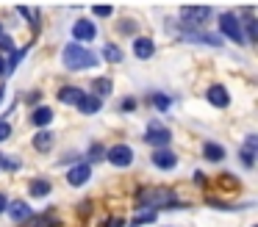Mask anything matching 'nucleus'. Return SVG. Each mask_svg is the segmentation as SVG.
I'll list each match as a JSON object with an SVG mask.
<instances>
[{
	"label": "nucleus",
	"instance_id": "obj_3",
	"mask_svg": "<svg viewBox=\"0 0 258 227\" xmlns=\"http://www.w3.org/2000/svg\"><path fill=\"white\" fill-rule=\"evenodd\" d=\"M169 138H172V133H169L167 127H161V125H150L147 133H145V141L150 144V147H156V149H164V144H169Z\"/></svg>",
	"mask_w": 258,
	"mask_h": 227
},
{
	"label": "nucleus",
	"instance_id": "obj_22",
	"mask_svg": "<svg viewBox=\"0 0 258 227\" xmlns=\"http://www.w3.org/2000/svg\"><path fill=\"white\" fill-rule=\"evenodd\" d=\"M153 219H156V210H147V213H139V216H136V219L131 221V224L139 227V224H145V221H153Z\"/></svg>",
	"mask_w": 258,
	"mask_h": 227
},
{
	"label": "nucleus",
	"instance_id": "obj_28",
	"mask_svg": "<svg viewBox=\"0 0 258 227\" xmlns=\"http://www.w3.org/2000/svg\"><path fill=\"white\" fill-rule=\"evenodd\" d=\"M134 105H136V100H122V103H119V108H122V111H131V108H134Z\"/></svg>",
	"mask_w": 258,
	"mask_h": 227
},
{
	"label": "nucleus",
	"instance_id": "obj_17",
	"mask_svg": "<svg viewBox=\"0 0 258 227\" xmlns=\"http://www.w3.org/2000/svg\"><path fill=\"white\" fill-rule=\"evenodd\" d=\"M203 155H206L208 161H222V158H225V147H222V144L208 141L206 147H203Z\"/></svg>",
	"mask_w": 258,
	"mask_h": 227
},
{
	"label": "nucleus",
	"instance_id": "obj_6",
	"mask_svg": "<svg viewBox=\"0 0 258 227\" xmlns=\"http://www.w3.org/2000/svg\"><path fill=\"white\" fill-rule=\"evenodd\" d=\"M180 17H183V20H191L189 25H203V22L211 17V9H206V6H203V9H189V6H186V9H180Z\"/></svg>",
	"mask_w": 258,
	"mask_h": 227
},
{
	"label": "nucleus",
	"instance_id": "obj_25",
	"mask_svg": "<svg viewBox=\"0 0 258 227\" xmlns=\"http://www.w3.org/2000/svg\"><path fill=\"white\" fill-rule=\"evenodd\" d=\"M111 11H114L111 6H95V14H97V17H108Z\"/></svg>",
	"mask_w": 258,
	"mask_h": 227
},
{
	"label": "nucleus",
	"instance_id": "obj_29",
	"mask_svg": "<svg viewBox=\"0 0 258 227\" xmlns=\"http://www.w3.org/2000/svg\"><path fill=\"white\" fill-rule=\"evenodd\" d=\"M6 205H9V202H6V197H3V194H0V213H3V210H6Z\"/></svg>",
	"mask_w": 258,
	"mask_h": 227
},
{
	"label": "nucleus",
	"instance_id": "obj_5",
	"mask_svg": "<svg viewBox=\"0 0 258 227\" xmlns=\"http://www.w3.org/2000/svg\"><path fill=\"white\" fill-rule=\"evenodd\" d=\"M153 164H156L158 169H175V166H178V155H175L172 149H156V153H153Z\"/></svg>",
	"mask_w": 258,
	"mask_h": 227
},
{
	"label": "nucleus",
	"instance_id": "obj_21",
	"mask_svg": "<svg viewBox=\"0 0 258 227\" xmlns=\"http://www.w3.org/2000/svg\"><path fill=\"white\" fill-rule=\"evenodd\" d=\"M0 169H9V172H14V169H20V161H12V158H6V155L0 153Z\"/></svg>",
	"mask_w": 258,
	"mask_h": 227
},
{
	"label": "nucleus",
	"instance_id": "obj_2",
	"mask_svg": "<svg viewBox=\"0 0 258 227\" xmlns=\"http://www.w3.org/2000/svg\"><path fill=\"white\" fill-rule=\"evenodd\" d=\"M219 31L228 39H233L236 44H244V33H241V22L236 14H222L219 17Z\"/></svg>",
	"mask_w": 258,
	"mask_h": 227
},
{
	"label": "nucleus",
	"instance_id": "obj_31",
	"mask_svg": "<svg viewBox=\"0 0 258 227\" xmlns=\"http://www.w3.org/2000/svg\"><path fill=\"white\" fill-rule=\"evenodd\" d=\"M0 36H3V25H0Z\"/></svg>",
	"mask_w": 258,
	"mask_h": 227
},
{
	"label": "nucleus",
	"instance_id": "obj_10",
	"mask_svg": "<svg viewBox=\"0 0 258 227\" xmlns=\"http://www.w3.org/2000/svg\"><path fill=\"white\" fill-rule=\"evenodd\" d=\"M208 103L217 105V108H228L230 97H228V92H225V86H211L208 89Z\"/></svg>",
	"mask_w": 258,
	"mask_h": 227
},
{
	"label": "nucleus",
	"instance_id": "obj_1",
	"mask_svg": "<svg viewBox=\"0 0 258 227\" xmlns=\"http://www.w3.org/2000/svg\"><path fill=\"white\" fill-rule=\"evenodd\" d=\"M61 58H64V66H67V69H73V72H78V69H92V66L97 64V55L92 53V50L81 47V44H67Z\"/></svg>",
	"mask_w": 258,
	"mask_h": 227
},
{
	"label": "nucleus",
	"instance_id": "obj_9",
	"mask_svg": "<svg viewBox=\"0 0 258 227\" xmlns=\"http://www.w3.org/2000/svg\"><path fill=\"white\" fill-rule=\"evenodd\" d=\"M6 210H9V216H12L14 221H28L31 219V208L23 202V199H14L12 205H6Z\"/></svg>",
	"mask_w": 258,
	"mask_h": 227
},
{
	"label": "nucleus",
	"instance_id": "obj_26",
	"mask_svg": "<svg viewBox=\"0 0 258 227\" xmlns=\"http://www.w3.org/2000/svg\"><path fill=\"white\" fill-rule=\"evenodd\" d=\"M89 153H92V161H100L103 155H106V153H103V147H100V144H95V147H92Z\"/></svg>",
	"mask_w": 258,
	"mask_h": 227
},
{
	"label": "nucleus",
	"instance_id": "obj_24",
	"mask_svg": "<svg viewBox=\"0 0 258 227\" xmlns=\"http://www.w3.org/2000/svg\"><path fill=\"white\" fill-rule=\"evenodd\" d=\"M9 133H12V127H9V122H0V141H6Z\"/></svg>",
	"mask_w": 258,
	"mask_h": 227
},
{
	"label": "nucleus",
	"instance_id": "obj_11",
	"mask_svg": "<svg viewBox=\"0 0 258 227\" xmlns=\"http://www.w3.org/2000/svg\"><path fill=\"white\" fill-rule=\"evenodd\" d=\"M134 53H136V58H150L153 53H156V44H153V39H136L134 42Z\"/></svg>",
	"mask_w": 258,
	"mask_h": 227
},
{
	"label": "nucleus",
	"instance_id": "obj_23",
	"mask_svg": "<svg viewBox=\"0 0 258 227\" xmlns=\"http://www.w3.org/2000/svg\"><path fill=\"white\" fill-rule=\"evenodd\" d=\"M153 103H156L161 111H169V97H164V94H156V97H153Z\"/></svg>",
	"mask_w": 258,
	"mask_h": 227
},
{
	"label": "nucleus",
	"instance_id": "obj_19",
	"mask_svg": "<svg viewBox=\"0 0 258 227\" xmlns=\"http://www.w3.org/2000/svg\"><path fill=\"white\" fill-rule=\"evenodd\" d=\"M28 191L34 194V197H45V194H50V183L47 180H34L28 186Z\"/></svg>",
	"mask_w": 258,
	"mask_h": 227
},
{
	"label": "nucleus",
	"instance_id": "obj_4",
	"mask_svg": "<svg viewBox=\"0 0 258 227\" xmlns=\"http://www.w3.org/2000/svg\"><path fill=\"white\" fill-rule=\"evenodd\" d=\"M106 158H108V164H114V166H131L134 164V149L125 147V144H117V147H111L106 153Z\"/></svg>",
	"mask_w": 258,
	"mask_h": 227
},
{
	"label": "nucleus",
	"instance_id": "obj_12",
	"mask_svg": "<svg viewBox=\"0 0 258 227\" xmlns=\"http://www.w3.org/2000/svg\"><path fill=\"white\" fill-rule=\"evenodd\" d=\"M255 144H258L255 136H247V144H244V149H241V164H244L247 169L255 164V158H252V155H255Z\"/></svg>",
	"mask_w": 258,
	"mask_h": 227
},
{
	"label": "nucleus",
	"instance_id": "obj_20",
	"mask_svg": "<svg viewBox=\"0 0 258 227\" xmlns=\"http://www.w3.org/2000/svg\"><path fill=\"white\" fill-rule=\"evenodd\" d=\"M103 58L111 61V64H117V61L122 58V53H119V50L114 47V44H106V47H103Z\"/></svg>",
	"mask_w": 258,
	"mask_h": 227
},
{
	"label": "nucleus",
	"instance_id": "obj_16",
	"mask_svg": "<svg viewBox=\"0 0 258 227\" xmlns=\"http://www.w3.org/2000/svg\"><path fill=\"white\" fill-rule=\"evenodd\" d=\"M34 147H36V149H42V153H47V149L53 147V133H50V130L36 133V136H34Z\"/></svg>",
	"mask_w": 258,
	"mask_h": 227
},
{
	"label": "nucleus",
	"instance_id": "obj_27",
	"mask_svg": "<svg viewBox=\"0 0 258 227\" xmlns=\"http://www.w3.org/2000/svg\"><path fill=\"white\" fill-rule=\"evenodd\" d=\"M0 47H3V50H14V42L9 36H0Z\"/></svg>",
	"mask_w": 258,
	"mask_h": 227
},
{
	"label": "nucleus",
	"instance_id": "obj_7",
	"mask_svg": "<svg viewBox=\"0 0 258 227\" xmlns=\"http://www.w3.org/2000/svg\"><path fill=\"white\" fill-rule=\"evenodd\" d=\"M89 175H92L89 164H78V166H73V169H70L67 183H70V186H84V183L89 180Z\"/></svg>",
	"mask_w": 258,
	"mask_h": 227
},
{
	"label": "nucleus",
	"instance_id": "obj_15",
	"mask_svg": "<svg viewBox=\"0 0 258 227\" xmlns=\"http://www.w3.org/2000/svg\"><path fill=\"white\" fill-rule=\"evenodd\" d=\"M78 108L81 111H84V114H97V111H100V100H97V97H86V94H84V97H81L78 100Z\"/></svg>",
	"mask_w": 258,
	"mask_h": 227
},
{
	"label": "nucleus",
	"instance_id": "obj_30",
	"mask_svg": "<svg viewBox=\"0 0 258 227\" xmlns=\"http://www.w3.org/2000/svg\"><path fill=\"white\" fill-rule=\"evenodd\" d=\"M0 75H6V61L0 58Z\"/></svg>",
	"mask_w": 258,
	"mask_h": 227
},
{
	"label": "nucleus",
	"instance_id": "obj_8",
	"mask_svg": "<svg viewBox=\"0 0 258 227\" xmlns=\"http://www.w3.org/2000/svg\"><path fill=\"white\" fill-rule=\"evenodd\" d=\"M73 36L81 39V42H92V39L97 36V31H95V25H92V22L81 20V22H75V25H73Z\"/></svg>",
	"mask_w": 258,
	"mask_h": 227
},
{
	"label": "nucleus",
	"instance_id": "obj_14",
	"mask_svg": "<svg viewBox=\"0 0 258 227\" xmlns=\"http://www.w3.org/2000/svg\"><path fill=\"white\" fill-rule=\"evenodd\" d=\"M81 97H84V92H81L78 86H67V89L58 92V103H75V105H78Z\"/></svg>",
	"mask_w": 258,
	"mask_h": 227
},
{
	"label": "nucleus",
	"instance_id": "obj_18",
	"mask_svg": "<svg viewBox=\"0 0 258 227\" xmlns=\"http://www.w3.org/2000/svg\"><path fill=\"white\" fill-rule=\"evenodd\" d=\"M92 89H95V97L97 100L108 97V94H111V81H108V78H97V81L92 83Z\"/></svg>",
	"mask_w": 258,
	"mask_h": 227
},
{
	"label": "nucleus",
	"instance_id": "obj_13",
	"mask_svg": "<svg viewBox=\"0 0 258 227\" xmlns=\"http://www.w3.org/2000/svg\"><path fill=\"white\" fill-rule=\"evenodd\" d=\"M31 119H34V125L36 127H47L53 122V111L50 108H45V105H39V108L34 111V116H31Z\"/></svg>",
	"mask_w": 258,
	"mask_h": 227
}]
</instances>
